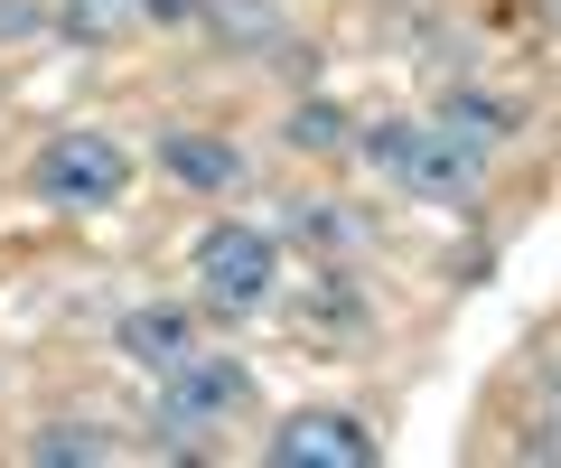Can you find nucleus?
I'll list each match as a JSON object with an SVG mask.
<instances>
[{"mask_svg":"<svg viewBox=\"0 0 561 468\" xmlns=\"http://www.w3.org/2000/svg\"><path fill=\"white\" fill-rule=\"evenodd\" d=\"M356 150H365L375 179H393L402 197H421V206H478V187H486L478 141H459V132H440V123H402V113H383V123L356 132Z\"/></svg>","mask_w":561,"mask_h":468,"instance_id":"nucleus-1","label":"nucleus"},{"mask_svg":"<svg viewBox=\"0 0 561 468\" xmlns=\"http://www.w3.org/2000/svg\"><path fill=\"white\" fill-rule=\"evenodd\" d=\"M28 187H38L47 206H113L122 187H131V150H122L113 132H57V141L28 160Z\"/></svg>","mask_w":561,"mask_h":468,"instance_id":"nucleus-2","label":"nucleus"},{"mask_svg":"<svg viewBox=\"0 0 561 468\" xmlns=\"http://www.w3.org/2000/svg\"><path fill=\"white\" fill-rule=\"evenodd\" d=\"M197 282L216 309H262L280 282V244L262 235V225H206L197 235Z\"/></svg>","mask_w":561,"mask_h":468,"instance_id":"nucleus-3","label":"nucleus"},{"mask_svg":"<svg viewBox=\"0 0 561 468\" xmlns=\"http://www.w3.org/2000/svg\"><path fill=\"white\" fill-rule=\"evenodd\" d=\"M243 403H253L243 356H206V346H187L179 366H169V385H160V431H216V422H234Z\"/></svg>","mask_w":561,"mask_h":468,"instance_id":"nucleus-4","label":"nucleus"},{"mask_svg":"<svg viewBox=\"0 0 561 468\" xmlns=\"http://www.w3.org/2000/svg\"><path fill=\"white\" fill-rule=\"evenodd\" d=\"M272 459L280 468H375V431L356 412H290L272 431Z\"/></svg>","mask_w":561,"mask_h":468,"instance_id":"nucleus-5","label":"nucleus"},{"mask_svg":"<svg viewBox=\"0 0 561 468\" xmlns=\"http://www.w3.org/2000/svg\"><path fill=\"white\" fill-rule=\"evenodd\" d=\"M113 346L131 356V366H150V375H169L197 346V319H187L179 300H140V309H122V328H113Z\"/></svg>","mask_w":561,"mask_h":468,"instance_id":"nucleus-6","label":"nucleus"},{"mask_svg":"<svg viewBox=\"0 0 561 468\" xmlns=\"http://www.w3.org/2000/svg\"><path fill=\"white\" fill-rule=\"evenodd\" d=\"M160 169H169L179 187H206V197H216V187L243 179V150L216 141V132H160Z\"/></svg>","mask_w":561,"mask_h":468,"instance_id":"nucleus-7","label":"nucleus"},{"mask_svg":"<svg viewBox=\"0 0 561 468\" xmlns=\"http://www.w3.org/2000/svg\"><path fill=\"white\" fill-rule=\"evenodd\" d=\"M440 132H459V141H505L515 132V113H505L496 94H478V84H459V94H440Z\"/></svg>","mask_w":561,"mask_h":468,"instance_id":"nucleus-8","label":"nucleus"},{"mask_svg":"<svg viewBox=\"0 0 561 468\" xmlns=\"http://www.w3.org/2000/svg\"><path fill=\"white\" fill-rule=\"evenodd\" d=\"M28 459H38V468H103V459H113V441H103L94 422H47L38 441H28Z\"/></svg>","mask_w":561,"mask_h":468,"instance_id":"nucleus-9","label":"nucleus"},{"mask_svg":"<svg viewBox=\"0 0 561 468\" xmlns=\"http://www.w3.org/2000/svg\"><path fill=\"white\" fill-rule=\"evenodd\" d=\"M206 20H216L225 38H262V47H280V38H290V20H280L272 0H206Z\"/></svg>","mask_w":561,"mask_h":468,"instance_id":"nucleus-10","label":"nucleus"},{"mask_svg":"<svg viewBox=\"0 0 561 468\" xmlns=\"http://www.w3.org/2000/svg\"><path fill=\"white\" fill-rule=\"evenodd\" d=\"M140 20V0H66V38H113Z\"/></svg>","mask_w":561,"mask_h":468,"instance_id":"nucleus-11","label":"nucleus"},{"mask_svg":"<svg viewBox=\"0 0 561 468\" xmlns=\"http://www.w3.org/2000/svg\"><path fill=\"white\" fill-rule=\"evenodd\" d=\"M337 141H346L337 103H300V113H290V150H337Z\"/></svg>","mask_w":561,"mask_h":468,"instance_id":"nucleus-12","label":"nucleus"},{"mask_svg":"<svg viewBox=\"0 0 561 468\" xmlns=\"http://www.w3.org/2000/svg\"><path fill=\"white\" fill-rule=\"evenodd\" d=\"M140 20H169V28H187V20H206V0H140Z\"/></svg>","mask_w":561,"mask_h":468,"instance_id":"nucleus-13","label":"nucleus"},{"mask_svg":"<svg viewBox=\"0 0 561 468\" xmlns=\"http://www.w3.org/2000/svg\"><path fill=\"white\" fill-rule=\"evenodd\" d=\"M20 28H38V10L28 0H0V38H20Z\"/></svg>","mask_w":561,"mask_h":468,"instance_id":"nucleus-14","label":"nucleus"},{"mask_svg":"<svg viewBox=\"0 0 561 468\" xmlns=\"http://www.w3.org/2000/svg\"><path fill=\"white\" fill-rule=\"evenodd\" d=\"M534 449H561V385H552V403H542V431H534Z\"/></svg>","mask_w":561,"mask_h":468,"instance_id":"nucleus-15","label":"nucleus"}]
</instances>
